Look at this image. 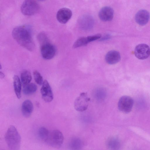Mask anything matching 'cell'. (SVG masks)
Returning a JSON list of instances; mask_svg holds the SVG:
<instances>
[{
  "mask_svg": "<svg viewBox=\"0 0 150 150\" xmlns=\"http://www.w3.org/2000/svg\"><path fill=\"white\" fill-rule=\"evenodd\" d=\"M63 141L64 137L62 133L60 131L56 129L50 132L45 142L53 147L59 148L62 144Z\"/></svg>",
  "mask_w": 150,
  "mask_h": 150,
  "instance_id": "cell-3",
  "label": "cell"
},
{
  "mask_svg": "<svg viewBox=\"0 0 150 150\" xmlns=\"http://www.w3.org/2000/svg\"><path fill=\"white\" fill-rule=\"evenodd\" d=\"M50 132L46 128L42 127L38 130V134L39 138L45 142Z\"/></svg>",
  "mask_w": 150,
  "mask_h": 150,
  "instance_id": "cell-20",
  "label": "cell"
},
{
  "mask_svg": "<svg viewBox=\"0 0 150 150\" xmlns=\"http://www.w3.org/2000/svg\"><path fill=\"white\" fill-rule=\"evenodd\" d=\"M90 98L86 93H81L75 99L74 107L77 111L82 112L86 110L88 106Z\"/></svg>",
  "mask_w": 150,
  "mask_h": 150,
  "instance_id": "cell-5",
  "label": "cell"
},
{
  "mask_svg": "<svg viewBox=\"0 0 150 150\" xmlns=\"http://www.w3.org/2000/svg\"><path fill=\"white\" fill-rule=\"evenodd\" d=\"M39 6L35 0H25L21 8L22 13L30 16L36 13L39 11Z\"/></svg>",
  "mask_w": 150,
  "mask_h": 150,
  "instance_id": "cell-4",
  "label": "cell"
},
{
  "mask_svg": "<svg viewBox=\"0 0 150 150\" xmlns=\"http://www.w3.org/2000/svg\"><path fill=\"white\" fill-rule=\"evenodd\" d=\"M5 139L9 149L18 150L19 149L21 137L14 126L11 125L9 127L5 134Z\"/></svg>",
  "mask_w": 150,
  "mask_h": 150,
  "instance_id": "cell-2",
  "label": "cell"
},
{
  "mask_svg": "<svg viewBox=\"0 0 150 150\" xmlns=\"http://www.w3.org/2000/svg\"><path fill=\"white\" fill-rule=\"evenodd\" d=\"M89 42L87 37H83L77 39L74 43L73 47L74 48L86 45Z\"/></svg>",
  "mask_w": 150,
  "mask_h": 150,
  "instance_id": "cell-21",
  "label": "cell"
},
{
  "mask_svg": "<svg viewBox=\"0 0 150 150\" xmlns=\"http://www.w3.org/2000/svg\"><path fill=\"white\" fill-rule=\"evenodd\" d=\"M22 83L23 86L30 83L32 79V76L30 72L27 70L23 71L21 75Z\"/></svg>",
  "mask_w": 150,
  "mask_h": 150,
  "instance_id": "cell-16",
  "label": "cell"
},
{
  "mask_svg": "<svg viewBox=\"0 0 150 150\" xmlns=\"http://www.w3.org/2000/svg\"><path fill=\"white\" fill-rule=\"evenodd\" d=\"M121 56L120 53L116 51L111 50L108 52L105 56V60L108 64H114L120 60Z\"/></svg>",
  "mask_w": 150,
  "mask_h": 150,
  "instance_id": "cell-13",
  "label": "cell"
},
{
  "mask_svg": "<svg viewBox=\"0 0 150 150\" xmlns=\"http://www.w3.org/2000/svg\"><path fill=\"white\" fill-rule=\"evenodd\" d=\"M133 100L129 96H124L121 97L118 103V107L121 112L127 113L130 112L132 109L133 105Z\"/></svg>",
  "mask_w": 150,
  "mask_h": 150,
  "instance_id": "cell-7",
  "label": "cell"
},
{
  "mask_svg": "<svg viewBox=\"0 0 150 150\" xmlns=\"http://www.w3.org/2000/svg\"><path fill=\"white\" fill-rule=\"evenodd\" d=\"M107 147L111 149H117L119 148L120 143L118 140L114 137L109 138L107 141Z\"/></svg>",
  "mask_w": 150,
  "mask_h": 150,
  "instance_id": "cell-18",
  "label": "cell"
},
{
  "mask_svg": "<svg viewBox=\"0 0 150 150\" xmlns=\"http://www.w3.org/2000/svg\"><path fill=\"white\" fill-rule=\"evenodd\" d=\"M33 108V105L30 100H25L23 102L21 107V112L23 116L26 118L30 117L32 113Z\"/></svg>",
  "mask_w": 150,
  "mask_h": 150,
  "instance_id": "cell-14",
  "label": "cell"
},
{
  "mask_svg": "<svg viewBox=\"0 0 150 150\" xmlns=\"http://www.w3.org/2000/svg\"><path fill=\"white\" fill-rule=\"evenodd\" d=\"M40 45V51L43 58L46 59H52L56 54L55 47L49 41Z\"/></svg>",
  "mask_w": 150,
  "mask_h": 150,
  "instance_id": "cell-6",
  "label": "cell"
},
{
  "mask_svg": "<svg viewBox=\"0 0 150 150\" xmlns=\"http://www.w3.org/2000/svg\"><path fill=\"white\" fill-rule=\"evenodd\" d=\"M101 37L100 34H98L94 35L88 36L87 38L89 42L100 39Z\"/></svg>",
  "mask_w": 150,
  "mask_h": 150,
  "instance_id": "cell-23",
  "label": "cell"
},
{
  "mask_svg": "<svg viewBox=\"0 0 150 150\" xmlns=\"http://www.w3.org/2000/svg\"><path fill=\"white\" fill-rule=\"evenodd\" d=\"M41 93L43 100L47 102L52 101L53 95L51 88L47 81L45 80L41 89Z\"/></svg>",
  "mask_w": 150,
  "mask_h": 150,
  "instance_id": "cell-9",
  "label": "cell"
},
{
  "mask_svg": "<svg viewBox=\"0 0 150 150\" xmlns=\"http://www.w3.org/2000/svg\"><path fill=\"white\" fill-rule=\"evenodd\" d=\"M38 0L39 1H44L45 0Z\"/></svg>",
  "mask_w": 150,
  "mask_h": 150,
  "instance_id": "cell-27",
  "label": "cell"
},
{
  "mask_svg": "<svg viewBox=\"0 0 150 150\" xmlns=\"http://www.w3.org/2000/svg\"><path fill=\"white\" fill-rule=\"evenodd\" d=\"M114 11L110 7L106 6L102 8L99 11L98 16L100 19L103 21H110L113 18Z\"/></svg>",
  "mask_w": 150,
  "mask_h": 150,
  "instance_id": "cell-11",
  "label": "cell"
},
{
  "mask_svg": "<svg viewBox=\"0 0 150 150\" xmlns=\"http://www.w3.org/2000/svg\"><path fill=\"white\" fill-rule=\"evenodd\" d=\"M110 36L109 35H107L103 37L100 40L101 41L109 39L110 38Z\"/></svg>",
  "mask_w": 150,
  "mask_h": 150,
  "instance_id": "cell-25",
  "label": "cell"
},
{
  "mask_svg": "<svg viewBox=\"0 0 150 150\" xmlns=\"http://www.w3.org/2000/svg\"><path fill=\"white\" fill-rule=\"evenodd\" d=\"M150 14L146 10H141L139 11L135 16L136 22L139 25H144L148 22L150 18Z\"/></svg>",
  "mask_w": 150,
  "mask_h": 150,
  "instance_id": "cell-12",
  "label": "cell"
},
{
  "mask_svg": "<svg viewBox=\"0 0 150 150\" xmlns=\"http://www.w3.org/2000/svg\"><path fill=\"white\" fill-rule=\"evenodd\" d=\"M13 85L16 95L18 99H20L21 96V83L19 77L17 75L13 76Z\"/></svg>",
  "mask_w": 150,
  "mask_h": 150,
  "instance_id": "cell-15",
  "label": "cell"
},
{
  "mask_svg": "<svg viewBox=\"0 0 150 150\" xmlns=\"http://www.w3.org/2000/svg\"><path fill=\"white\" fill-rule=\"evenodd\" d=\"M37 90V86L34 83H30L23 86V92L25 95H29L35 93Z\"/></svg>",
  "mask_w": 150,
  "mask_h": 150,
  "instance_id": "cell-17",
  "label": "cell"
},
{
  "mask_svg": "<svg viewBox=\"0 0 150 150\" xmlns=\"http://www.w3.org/2000/svg\"><path fill=\"white\" fill-rule=\"evenodd\" d=\"M134 54L138 59H144L147 58L150 55V48L149 46L144 44L137 45L134 50Z\"/></svg>",
  "mask_w": 150,
  "mask_h": 150,
  "instance_id": "cell-8",
  "label": "cell"
},
{
  "mask_svg": "<svg viewBox=\"0 0 150 150\" xmlns=\"http://www.w3.org/2000/svg\"><path fill=\"white\" fill-rule=\"evenodd\" d=\"M0 76L1 78H3L4 77V74L2 72H0Z\"/></svg>",
  "mask_w": 150,
  "mask_h": 150,
  "instance_id": "cell-26",
  "label": "cell"
},
{
  "mask_svg": "<svg viewBox=\"0 0 150 150\" xmlns=\"http://www.w3.org/2000/svg\"><path fill=\"white\" fill-rule=\"evenodd\" d=\"M72 16L71 11L69 8H64L60 9L57 12V18L58 21L62 24L66 23Z\"/></svg>",
  "mask_w": 150,
  "mask_h": 150,
  "instance_id": "cell-10",
  "label": "cell"
},
{
  "mask_svg": "<svg viewBox=\"0 0 150 150\" xmlns=\"http://www.w3.org/2000/svg\"><path fill=\"white\" fill-rule=\"evenodd\" d=\"M69 146L72 149H79L82 146V143L79 139L74 138L71 139Z\"/></svg>",
  "mask_w": 150,
  "mask_h": 150,
  "instance_id": "cell-19",
  "label": "cell"
},
{
  "mask_svg": "<svg viewBox=\"0 0 150 150\" xmlns=\"http://www.w3.org/2000/svg\"><path fill=\"white\" fill-rule=\"evenodd\" d=\"M14 39L21 46L30 51H33L35 44L29 29L25 26L15 28L12 32Z\"/></svg>",
  "mask_w": 150,
  "mask_h": 150,
  "instance_id": "cell-1",
  "label": "cell"
},
{
  "mask_svg": "<svg viewBox=\"0 0 150 150\" xmlns=\"http://www.w3.org/2000/svg\"><path fill=\"white\" fill-rule=\"evenodd\" d=\"M33 76L34 80L38 84L41 85L43 83V78L37 70L33 72Z\"/></svg>",
  "mask_w": 150,
  "mask_h": 150,
  "instance_id": "cell-22",
  "label": "cell"
},
{
  "mask_svg": "<svg viewBox=\"0 0 150 150\" xmlns=\"http://www.w3.org/2000/svg\"><path fill=\"white\" fill-rule=\"evenodd\" d=\"M96 95H97L96 96L97 97L99 98V96H100V98L102 99V97H103L102 96V95L103 97L105 96V91L101 89H99L96 91Z\"/></svg>",
  "mask_w": 150,
  "mask_h": 150,
  "instance_id": "cell-24",
  "label": "cell"
}]
</instances>
